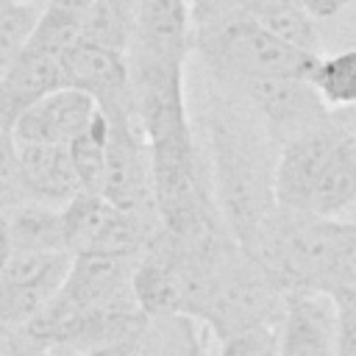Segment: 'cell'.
<instances>
[{"mask_svg":"<svg viewBox=\"0 0 356 356\" xmlns=\"http://www.w3.org/2000/svg\"><path fill=\"white\" fill-rule=\"evenodd\" d=\"M203 134L214 206L228 234L248 250L275 209L278 142L239 95L217 83L206 97Z\"/></svg>","mask_w":356,"mask_h":356,"instance_id":"cell-1","label":"cell"},{"mask_svg":"<svg viewBox=\"0 0 356 356\" xmlns=\"http://www.w3.org/2000/svg\"><path fill=\"white\" fill-rule=\"evenodd\" d=\"M356 203V136L334 117L278 147L275 206L317 217H337Z\"/></svg>","mask_w":356,"mask_h":356,"instance_id":"cell-2","label":"cell"},{"mask_svg":"<svg viewBox=\"0 0 356 356\" xmlns=\"http://www.w3.org/2000/svg\"><path fill=\"white\" fill-rule=\"evenodd\" d=\"M284 303L286 295L264 267L239 242H234L209 261L189 317L214 339H225L250 328H275L284 314Z\"/></svg>","mask_w":356,"mask_h":356,"instance_id":"cell-3","label":"cell"},{"mask_svg":"<svg viewBox=\"0 0 356 356\" xmlns=\"http://www.w3.org/2000/svg\"><path fill=\"white\" fill-rule=\"evenodd\" d=\"M192 53L200 56L211 81L236 86L267 78H309L317 56L303 53L242 11L195 28Z\"/></svg>","mask_w":356,"mask_h":356,"instance_id":"cell-4","label":"cell"},{"mask_svg":"<svg viewBox=\"0 0 356 356\" xmlns=\"http://www.w3.org/2000/svg\"><path fill=\"white\" fill-rule=\"evenodd\" d=\"M156 231V214L120 209L92 192H78L61 206V236L70 256L136 259Z\"/></svg>","mask_w":356,"mask_h":356,"instance_id":"cell-5","label":"cell"},{"mask_svg":"<svg viewBox=\"0 0 356 356\" xmlns=\"http://www.w3.org/2000/svg\"><path fill=\"white\" fill-rule=\"evenodd\" d=\"M103 117H106V153H103L100 197L128 211L156 214L150 150L131 106L103 111Z\"/></svg>","mask_w":356,"mask_h":356,"instance_id":"cell-6","label":"cell"},{"mask_svg":"<svg viewBox=\"0 0 356 356\" xmlns=\"http://www.w3.org/2000/svg\"><path fill=\"white\" fill-rule=\"evenodd\" d=\"M70 261L67 250H11L0 273V325L22 331L58 292Z\"/></svg>","mask_w":356,"mask_h":356,"instance_id":"cell-7","label":"cell"},{"mask_svg":"<svg viewBox=\"0 0 356 356\" xmlns=\"http://www.w3.org/2000/svg\"><path fill=\"white\" fill-rule=\"evenodd\" d=\"M222 89L239 95L259 114V120L278 142V147L286 139L309 128H317L331 117L328 106L320 100L309 78H267V81H248Z\"/></svg>","mask_w":356,"mask_h":356,"instance_id":"cell-8","label":"cell"},{"mask_svg":"<svg viewBox=\"0 0 356 356\" xmlns=\"http://www.w3.org/2000/svg\"><path fill=\"white\" fill-rule=\"evenodd\" d=\"M192 42L195 22L189 0H139L125 56L186 67Z\"/></svg>","mask_w":356,"mask_h":356,"instance_id":"cell-9","label":"cell"},{"mask_svg":"<svg viewBox=\"0 0 356 356\" xmlns=\"http://www.w3.org/2000/svg\"><path fill=\"white\" fill-rule=\"evenodd\" d=\"M61 86L89 95L100 111L131 106L128 100V58L122 50L78 39L58 56Z\"/></svg>","mask_w":356,"mask_h":356,"instance_id":"cell-10","label":"cell"},{"mask_svg":"<svg viewBox=\"0 0 356 356\" xmlns=\"http://www.w3.org/2000/svg\"><path fill=\"white\" fill-rule=\"evenodd\" d=\"M97 103L78 89H56L25 108L14 122V139L31 145H58L67 147L78 139L97 117Z\"/></svg>","mask_w":356,"mask_h":356,"instance_id":"cell-11","label":"cell"},{"mask_svg":"<svg viewBox=\"0 0 356 356\" xmlns=\"http://www.w3.org/2000/svg\"><path fill=\"white\" fill-rule=\"evenodd\" d=\"M278 356H337V306L323 292L286 295L278 320Z\"/></svg>","mask_w":356,"mask_h":356,"instance_id":"cell-12","label":"cell"},{"mask_svg":"<svg viewBox=\"0 0 356 356\" xmlns=\"http://www.w3.org/2000/svg\"><path fill=\"white\" fill-rule=\"evenodd\" d=\"M17 159H19V184L25 200L61 209L81 192L67 147L17 142Z\"/></svg>","mask_w":356,"mask_h":356,"instance_id":"cell-13","label":"cell"},{"mask_svg":"<svg viewBox=\"0 0 356 356\" xmlns=\"http://www.w3.org/2000/svg\"><path fill=\"white\" fill-rule=\"evenodd\" d=\"M56 89H61L58 56L28 44L0 75V120L14 131L17 117Z\"/></svg>","mask_w":356,"mask_h":356,"instance_id":"cell-14","label":"cell"},{"mask_svg":"<svg viewBox=\"0 0 356 356\" xmlns=\"http://www.w3.org/2000/svg\"><path fill=\"white\" fill-rule=\"evenodd\" d=\"M245 14L281 42L320 56V25L298 0H248Z\"/></svg>","mask_w":356,"mask_h":356,"instance_id":"cell-15","label":"cell"},{"mask_svg":"<svg viewBox=\"0 0 356 356\" xmlns=\"http://www.w3.org/2000/svg\"><path fill=\"white\" fill-rule=\"evenodd\" d=\"M0 217L11 250H64L61 209L22 200Z\"/></svg>","mask_w":356,"mask_h":356,"instance_id":"cell-16","label":"cell"},{"mask_svg":"<svg viewBox=\"0 0 356 356\" xmlns=\"http://www.w3.org/2000/svg\"><path fill=\"white\" fill-rule=\"evenodd\" d=\"M128 356H206V339L186 314L147 317Z\"/></svg>","mask_w":356,"mask_h":356,"instance_id":"cell-17","label":"cell"},{"mask_svg":"<svg viewBox=\"0 0 356 356\" xmlns=\"http://www.w3.org/2000/svg\"><path fill=\"white\" fill-rule=\"evenodd\" d=\"M309 83L328 111L356 106V50L320 53L309 72Z\"/></svg>","mask_w":356,"mask_h":356,"instance_id":"cell-18","label":"cell"},{"mask_svg":"<svg viewBox=\"0 0 356 356\" xmlns=\"http://www.w3.org/2000/svg\"><path fill=\"white\" fill-rule=\"evenodd\" d=\"M139 0H92L83 14L81 39L114 50H128Z\"/></svg>","mask_w":356,"mask_h":356,"instance_id":"cell-19","label":"cell"},{"mask_svg":"<svg viewBox=\"0 0 356 356\" xmlns=\"http://www.w3.org/2000/svg\"><path fill=\"white\" fill-rule=\"evenodd\" d=\"M39 14L42 3L36 0H0V75L28 47Z\"/></svg>","mask_w":356,"mask_h":356,"instance_id":"cell-20","label":"cell"},{"mask_svg":"<svg viewBox=\"0 0 356 356\" xmlns=\"http://www.w3.org/2000/svg\"><path fill=\"white\" fill-rule=\"evenodd\" d=\"M72 170L78 175L81 192L100 195V181H103V153H106V117L97 111L92 125L67 145Z\"/></svg>","mask_w":356,"mask_h":356,"instance_id":"cell-21","label":"cell"},{"mask_svg":"<svg viewBox=\"0 0 356 356\" xmlns=\"http://www.w3.org/2000/svg\"><path fill=\"white\" fill-rule=\"evenodd\" d=\"M22 184H19V159H17V139L11 125L0 120V214L11 206L22 203Z\"/></svg>","mask_w":356,"mask_h":356,"instance_id":"cell-22","label":"cell"},{"mask_svg":"<svg viewBox=\"0 0 356 356\" xmlns=\"http://www.w3.org/2000/svg\"><path fill=\"white\" fill-rule=\"evenodd\" d=\"M275 328L264 325V328H250V331H239L225 339H217V356H278Z\"/></svg>","mask_w":356,"mask_h":356,"instance_id":"cell-23","label":"cell"},{"mask_svg":"<svg viewBox=\"0 0 356 356\" xmlns=\"http://www.w3.org/2000/svg\"><path fill=\"white\" fill-rule=\"evenodd\" d=\"M317 25H320V53L356 50V0H350L339 14Z\"/></svg>","mask_w":356,"mask_h":356,"instance_id":"cell-24","label":"cell"},{"mask_svg":"<svg viewBox=\"0 0 356 356\" xmlns=\"http://www.w3.org/2000/svg\"><path fill=\"white\" fill-rule=\"evenodd\" d=\"M337 306V356H356V295L331 298Z\"/></svg>","mask_w":356,"mask_h":356,"instance_id":"cell-25","label":"cell"},{"mask_svg":"<svg viewBox=\"0 0 356 356\" xmlns=\"http://www.w3.org/2000/svg\"><path fill=\"white\" fill-rule=\"evenodd\" d=\"M317 22H323V19H328V17H334V14H339L350 0H298Z\"/></svg>","mask_w":356,"mask_h":356,"instance_id":"cell-26","label":"cell"},{"mask_svg":"<svg viewBox=\"0 0 356 356\" xmlns=\"http://www.w3.org/2000/svg\"><path fill=\"white\" fill-rule=\"evenodd\" d=\"M331 117H334V122H337L342 131H348L350 136H356V106H348V108L331 111Z\"/></svg>","mask_w":356,"mask_h":356,"instance_id":"cell-27","label":"cell"},{"mask_svg":"<svg viewBox=\"0 0 356 356\" xmlns=\"http://www.w3.org/2000/svg\"><path fill=\"white\" fill-rule=\"evenodd\" d=\"M8 253H11V248H8L6 225H3V217H0V273H3V267H6V261H8Z\"/></svg>","mask_w":356,"mask_h":356,"instance_id":"cell-28","label":"cell"}]
</instances>
